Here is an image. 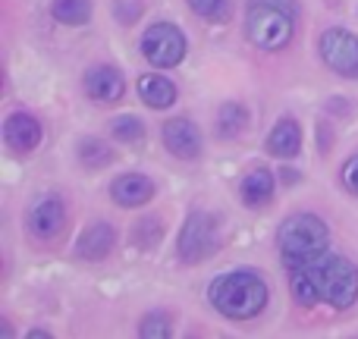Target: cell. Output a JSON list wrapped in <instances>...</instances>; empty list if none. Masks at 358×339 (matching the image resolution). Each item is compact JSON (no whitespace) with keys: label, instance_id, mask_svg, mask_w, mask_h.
I'll return each instance as SVG.
<instances>
[{"label":"cell","instance_id":"2","mask_svg":"<svg viewBox=\"0 0 358 339\" xmlns=\"http://www.w3.org/2000/svg\"><path fill=\"white\" fill-rule=\"evenodd\" d=\"M330 233L324 226V220L311 214H296L277 229V245H280V258L286 267L292 271H308L315 261L324 258L327 252Z\"/></svg>","mask_w":358,"mask_h":339},{"label":"cell","instance_id":"18","mask_svg":"<svg viewBox=\"0 0 358 339\" xmlns=\"http://www.w3.org/2000/svg\"><path fill=\"white\" fill-rule=\"evenodd\" d=\"M248 126V110L242 104H223L220 107V117H217V132L223 138H236L242 136Z\"/></svg>","mask_w":358,"mask_h":339},{"label":"cell","instance_id":"25","mask_svg":"<svg viewBox=\"0 0 358 339\" xmlns=\"http://www.w3.org/2000/svg\"><path fill=\"white\" fill-rule=\"evenodd\" d=\"M343 182H346L349 192H355V195H358V154L349 157L346 167H343Z\"/></svg>","mask_w":358,"mask_h":339},{"label":"cell","instance_id":"19","mask_svg":"<svg viewBox=\"0 0 358 339\" xmlns=\"http://www.w3.org/2000/svg\"><path fill=\"white\" fill-rule=\"evenodd\" d=\"M289 286H292V298H296L299 305H305V308H311V305L321 298V292H317V283H315V277H311L308 271H292V277H289Z\"/></svg>","mask_w":358,"mask_h":339},{"label":"cell","instance_id":"1","mask_svg":"<svg viewBox=\"0 0 358 339\" xmlns=\"http://www.w3.org/2000/svg\"><path fill=\"white\" fill-rule=\"evenodd\" d=\"M210 305L220 311L223 317H233V321H248V317H258L267 305V286L258 273L248 271H236V273H223L210 283L208 289Z\"/></svg>","mask_w":358,"mask_h":339},{"label":"cell","instance_id":"10","mask_svg":"<svg viewBox=\"0 0 358 339\" xmlns=\"http://www.w3.org/2000/svg\"><path fill=\"white\" fill-rule=\"evenodd\" d=\"M3 138L16 154H29L41 145V126L29 113H10L3 123Z\"/></svg>","mask_w":358,"mask_h":339},{"label":"cell","instance_id":"4","mask_svg":"<svg viewBox=\"0 0 358 339\" xmlns=\"http://www.w3.org/2000/svg\"><path fill=\"white\" fill-rule=\"evenodd\" d=\"M248 41L261 50H283L292 41V19L286 16L280 6L273 3H258L248 10Z\"/></svg>","mask_w":358,"mask_h":339},{"label":"cell","instance_id":"20","mask_svg":"<svg viewBox=\"0 0 358 339\" xmlns=\"http://www.w3.org/2000/svg\"><path fill=\"white\" fill-rule=\"evenodd\" d=\"M79 161L85 164L88 170H98L113 161V151L107 148L104 142H98V138H85V142L79 145Z\"/></svg>","mask_w":358,"mask_h":339},{"label":"cell","instance_id":"6","mask_svg":"<svg viewBox=\"0 0 358 339\" xmlns=\"http://www.w3.org/2000/svg\"><path fill=\"white\" fill-rule=\"evenodd\" d=\"M321 57L336 75L358 79V38L346 29H327L321 35Z\"/></svg>","mask_w":358,"mask_h":339},{"label":"cell","instance_id":"15","mask_svg":"<svg viewBox=\"0 0 358 339\" xmlns=\"http://www.w3.org/2000/svg\"><path fill=\"white\" fill-rule=\"evenodd\" d=\"M138 94H142V101L151 107V110H167V107L176 101V85L170 79H164V75L148 73L138 79Z\"/></svg>","mask_w":358,"mask_h":339},{"label":"cell","instance_id":"12","mask_svg":"<svg viewBox=\"0 0 358 339\" xmlns=\"http://www.w3.org/2000/svg\"><path fill=\"white\" fill-rule=\"evenodd\" d=\"M110 198L120 208H142L155 198V182L142 173H126V176L113 179L110 185Z\"/></svg>","mask_w":358,"mask_h":339},{"label":"cell","instance_id":"5","mask_svg":"<svg viewBox=\"0 0 358 339\" xmlns=\"http://www.w3.org/2000/svg\"><path fill=\"white\" fill-rule=\"evenodd\" d=\"M142 54L151 66H176L185 57V38L176 25L157 22L145 31L142 38Z\"/></svg>","mask_w":358,"mask_h":339},{"label":"cell","instance_id":"8","mask_svg":"<svg viewBox=\"0 0 358 339\" xmlns=\"http://www.w3.org/2000/svg\"><path fill=\"white\" fill-rule=\"evenodd\" d=\"M82 85H85L88 98L98 101V104H113V101H120L126 92L123 73L113 66H92L85 73V82H82Z\"/></svg>","mask_w":358,"mask_h":339},{"label":"cell","instance_id":"16","mask_svg":"<svg viewBox=\"0 0 358 339\" xmlns=\"http://www.w3.org/2000/svg\"><path fill=\"white\" fill-rule=\"evenodd\" d=\"M242 201L248 208H264L273 198V176L267 170H252L245 179H242Z\"/></svg>","mask_w":358,"mask_h":339},{"label":"cell","instance_id":"23","mask_svg":"<svg viewBox=\"0 0 358 339\" xmlns=\"http://www.w3.org/2000/svg\"><path fill=\"white\" fill-rule=\"evenodd\" d=\"M170 333H173V327H170V317L167 315H148V317H145V324H142V336L145 339H157V336H170Z\"/></svg>","mask_w":358,"mask_h":339},{"label":"cell","instance_id":"7","mask_svg":"<svg viewBox=\"0 0 358 339\" xmlns=\"http://www.w3.org/2000/svg\"><path fill=\"white\" fill-rule=\"evenodd\" d=\"M214 242H217L214 220L208 214H192L185 220L182 233H179V258L185 264H198V261H204L214 252Z\"/></svg>","mask_w":358,"mask_h":339},{"label":"cell","instance_id":"21","mask_svg":"<svg viewBox=\"0 0 358 339\" xmlns=\"http://www.w3.org/2000/svg\"><path fill=\"white\" fill-rule=\"evenodd\" d=\"M189 6L210 22H227L233 16V0H189Z\"/></svg>","mask_w":358,"mask_h":339},{"label":"cell","instance_id":"3","mask_svg":"<svg viewBox=\"0 0 358 339\" xmlns=\"http://www.w3.org/2000/svg\"><path fill=\"white\" fill-rule=\"evenodd\" d=\"M315 277L321 298H327L334 308H349L358 298V267L346 258H321L308 267Z\"/></svg>","mask_w":358,"mask_h":339},{"label":"cell","instance_id":"11","mask_svg":"<svg viewBox=\"0 0 358 339\" xmlns=\"http://www.w3.org/2000/svg\"><path fill=\"white\" fill-rule=\"evenodd\" d=\"M63 223H66V210H63L60 198L48 195L29 210V229L38 236V239H54L60 236Z\"/></svg>","mask_w":358,"mask_h":339},{"label":"cell","instance_id":"14","mask_svg":"<svg viewBox=\"0 0 358 339\" xmlns=\"http://www.w3.org/2000/svg\"><path fill=\"white\" fill-rule=\"evenodd\" d=\"M267 151L273 157H296L302 151V129L296 120H280L267 136Z\"/></svg>","mask_w":358,"mask_h":339},{"label":"cell","instance_id":"13","mask_svg":"<svg viewBox=\"0 0 358 339\" xmlns=\"http://www.w3.org/2000/svg\"><path fill=\"white\" fill-rule=\"evenodd\" d=\"M113 239H117V236H113V229L107 226V223H92V226L79 236V242H76V254H79L82 261H101L113 248Z\"/></svg>","mask_w":358,"mask_h":339},{"label":"cell","instance_id":"24","mask_svg":"<svg viewBox=\"0 0 358 339\" xmlns=\"http://www.w3.org/2000/svg\"><path fill=\"white\" fill-rule=\"evenodd\" d=\"M142 16V3L138 0H117V19L120 22H136Z\"/></svg>","mask_w":358,"mask_h":339},{"label":"cell","instance_id":"22","mask_svg":"<svg viewBox=\"0 0 358 339\" xmlns=\"http://www.w3.org/2000/svg\"><path fill=\"white\" fill-rule=\"evenodd\" d=\"M110 132H113V138H117V142H129V145H138V142L145 138V126L138 123L136 117H120V120H113Z\"/></svg>","mask_w":358,"mask_h":339},{"label":"cell","instance_id":"9","mask_svg":"<svg viewBox=\"0 0 358 339\" xmlns=\"http://www.w3.org/2000/svg\"><path fill=\"white\" fill-rule=\"evenodd\" d=\"M164 145L179 161H195L201 154V132L189 120H170L164 123Z\"/></svg>","mask_w":358,"mask_h":339},{"label":"cell","instance_id":"17","mask_svg":"<svg viewBox=\"0 0 358 339\" xmlns=\"http://www.w3.org/2000/svg\"><path fill=\"white\" fill-rule=\"evenodd\" d=\"M50 13L63 25H85L92 19V0H54Z\"/></svg>","mask_w":358,"mask_h":339}]
</instances>
